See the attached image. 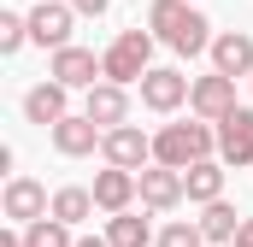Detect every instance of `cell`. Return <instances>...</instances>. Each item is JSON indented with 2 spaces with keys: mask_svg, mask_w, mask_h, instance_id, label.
I'll return each mask as SVG.
<instances>
[{
  "mask_svg": "<svg viewBox=\"0 0 253 247\" xmlns=\"http://www.w3.org/2000/svg\"><path fill=\"white\" fill-rule=\"evenodd\" d=\"M218 147V135L206 129V124H165L159 135H153V159L159 165H177V171H189L194 159H206Z\"/></svg>",
  "mask_w": 253,
  "mask_h": 247,
  "instance_id": "cell-2",
  "label": "cell"
},
{
  "mask_svg": "<svg viewBox=\"0 0 253 247\" xmlns=\"http://www.w3.org/2000/svg\"><path fill=\"white\" fill-rule=\"evenodd\" d=\"M47 77H59L65 88H94V77H106V59H94L88 47H53V71Z\"/></svg>",
  "mask_w": 253,
  "mask_h": 247,
  "instance_id": "cell-7",
  "label": "cell"
},
{
  "mask_svg": "<svg viewBox=\"0 0 253 247\" xmlns=\"http://www.w3.org/2000/svg\"><path fill=\"white\" fill-rule=\"evenodd\" d=\"M0 247H30V242H24V236H0Z\"/></svg>",
  "mask_w": 253,
  "mask_h": 247,
  "instance_id": "cell-27",
  "label": "cell"
},
{
  "mask_svg": "<svg viewBox=\"0 0 253 247\" xmlns=\"http://www.w3.org/2000/svg\"><path fill=\"white\" fill-rule=\"evenodd\" d=\"M24 242H30V247H77L65 218H36V224L24 230Z\"/></svg>",
  "mask_w": 253,
  "mask_h": 247,
  "instance_id": "cell-21",
  "label": "cell"
},
{
  "mask_svg": "<svg viewBox=\"0 0 253 247\" xmlns=\"http://www.w3.org/2000/svg\"><path fill=\"white\" fill-rule=\"evenodd\" d=\"M71 6H77V12H83V18H100V12H106V6H112V0H71Z\"/></svg>",
  "mask_w": 253,
  "mask_h": 247,
  "instance_id": "cell-24",
  "label": "cell"
},
{
  "mask_svg": "<svg viewBox=\"0 0 253 247\" xmlns=\"http://www.w3.org/2000/svg\"><path fill=\"white\" fill-rule=\"evenodd\" d=\"M106 141V129L88 118V112H65L59 124H53V147H59L65 159H83V153H94Z\"/></svg>",
  "mask_w": 253,
  "mask_h": 247,
  "instance_id": "cell-6",
  "label": "cell"
},
{
  "mask_svg": "<svg viewBox=\"0 0 253 247\" xmlns=\"http://www.w3.org/2000/svg\"><path fill=\"white\" fill-rule=\"evenodd\" d=\"M212 71H224V77H253V36H242V30L212 36Z\"/></svg>",
  "mask_w": 253,
  "mask_h": 247,
  "instance_id": "cell-14",
  "label": "cell"
},
{
  "mask_svg": "<svg viewBox=\"0 0 253 247\" xmlns=\"http://www.w3.org/2000/svg\"><path fill=\"white\" fill-rule=\"evenodd\" d=\"M218 153L224 165H253V106H230L218 118Z\"/></svg>",
  "mask_w": 253,
  "mask_h": 247,
  "instance_id": "cell-4",
  "label": "cell"
},
{
  "mask_svg": "<svg viewBox=\"0 0 253 247\" xmlns=\"http://www.w3.org/2000/svg\"><path fill=\"white\" fill-rule=\"evenodd\" d=\"M183 188H189V200H218L224 194V165H212V159H194L189 171H183Z\"/></svg>",
  "mask_w": 253,
  "mask_h": 247,
  "instance_id": "cell-17",
  "label": "cell"
},
{
  "mask_svg": "<svg viewBox=\"0 0 253 247\" xmlns=\"http://www.w3.org/2000/svg\"><path fill=\"white\" fill-rule=\"evenodd\" d=\"M71 12H77V6L42 0V6L30 12V41H42V47H65V41H71Z\"/></svg>",
  "mask_w": 253,
  "mask_h": 247,
  "instance_id": "cell-12",
  "label": "cell"
},
{
  "mask_svg": "<svg viewBox=\"0 0 253 247\" xmlns=\"http://www.w3.org/2000/svg\"><path fill=\"white\" fill-rule=\"evenodd\" d=\"M200 230H206V242H236L242 218H236V206H230V200H206V218H200Z\"/></svg>",
  "mask_w": 253,
  "mask_h": 247,
  "instance_id": "cell-19",
  "label": "cell"
},
{
  "mask_svg": "<svg viewBox=\"0 0 253 247\" xmlns=\"http://www.w3.org/2000/svg\"><path fill=\"white\" fill-rule=\"evenodd\" d=\"M65 94H71V88H65L59 77H53V82H36V88L24 94V118H30V124H47V129H53V124L65 118Z\"/></svg>",
  "mask_w": 253,
  "mask_h": 247,
  "instance_id": "cell-16",
  "label": "cell"
},
{
  "mask_svg": "<svg viewBox=\"0 0 253 247\" xmlns=\"http://www.w3.org/2000/svg\"><path fill=\"white\" fill-rule=\"evenodd\" d=\"M135 177H141V200H147L153 212H171V206L189 200V188H183V171H177V165H153V171H135Z\"/></svg>",
  "mask_w": 253,
  "mask_h": 247,
  "instance_id": "cell-9",
  "label": "cell"
},
{
  "mask_svg": "<svg viewBox=\"0 0 253 247\" xmlns=\"http://www.w3.org/2000/svg\"><path fill=\"white\" fill-rule=\"evenodd\" d=\"M236 247H253V218H242V230H236Z\"/></svg>",
  "mask_w": 253,
  "mask_h": 247,
  "instance_id": "cell-25",
  "label": "cell"
},
{
  "mask_svg": "<svg viewBox=\"0 0 253 247\" xmlns=\"http://www.w3.org/2000/svg\"><path fill=\"white\" fill-rule=\"evenodd\" d=\"M30 41V18H18V12H0V53H18Z\"/></svg>",
  "mask_w": 253,
  "mask_h": 247,
  "instance_id": "cell-22",
  "label": "cell"
},
{
  "mask_svg": "<svg viewBox=\"0 0 253 247\" xmlns=\"http://www.w3.org/2000/svg\"><path fill=\"white\" fill-rule=\"evenodd\" d=\"M106 242H112V247H147V242H153V230H147V218H135V212H112Z\"/></svg>",
  "mask_w": 253,
  "mask_h": 247,
  "instance_id": "cell-18",
  "label": "cell"
},
{
  "mask_svg": "<svg viewBox=\"0 0 253 247\" xmlns=\"http://www.w3.org/2000/svg\"><path fill=\"white\" fill-rule=\"evenodd\" d=\"M159 247H206V230L200 224H165L159 230Z\"/></svg>",
  "mask_w": 253,
  "mask_h": 247,
  "instance_id": "cell-23",
  "label": "cell"
},
{
  "mask_svg": "<svg viewBox=\"0 0 253 247\" xmlns=\"http://www.w3.org/2000/svg\"><path fill=\"white\" fill-rule=\"evenodd\" d=\"M77 247H112V242H106V236H83Z\"/></svg>",
  "mask_w": 253,
  "mask_h": 247,
  "instance_id": "cell-26",
  "label": "cell"
},
{
  "mask_svg": "<svg viewBox=\"0 0 253 247\" xmlns=\"http://www.w3.org/2000/svg\"><path fill=\"white\" fill-rule=\"evenodd\" d=\"M147 30L165 41V47H177V53H200V47H212V24L194 12L189 0H153L147 6Z\"/></svg>",
  "mask_w": 253,
  "mask_h": 247,
  "instance_id": "cell-1",
  "label": "cell"
},
{
  "mask_svg": "<svg viewBox=\"0 0 253 247\" xmlns=\"http://www.w3.org/2000/svg\"><path fill=\"white\" fill-rule=\"evenodd\" d=\"M94 206H100L94 188H59V194H53V218H65V224H83Z\"/></svg>",
  "mask_w": 253,
  "mask_h": 247,
  "instance_id": "cell-20",
  "label": "cell"
},
{
  "mask_svg": "<svg viewBox=\"0 0 253 247\" xmlns=\"http://www.w3.org/2000/svg\"><path fill=\"white\" fill-rule=\"evenodd\" d=\"M100 59H106V77H112V82H141V77H147V59H153V30H141V24L124 30Z\"/></svg>",
  "mask_w": 253,
  "mask_h": 247,
  "instance_id": "cell-3",
  "label": "cell"
},
{
  "mask_svg": "<svg viewBox=\"0 0 253 247\" xmlns=\"http://www.w3.org/2000/svg\"><path fill=\"white\" fill-rule=\"evenodd\" d=\"M100 153H106V165H124V171H141L147 159H153V141L135 129V124H112L106 129V141H100Z\"/></svg>",
  "mask_w": 253,
  "mask_h": 247,
  "instance_id": "cell-5",
  "label": "cell"
},
{
  "mask_svg": "<svg viewBox=\"0 0 253 247\" xmlns=\"http://www.w3.org/2000/svg\"><path fill=\"white\" fill-rule=\"evenodd\" d=\"M189 106H194V112H200L206 124H218L224 112H230V106H236V77H224V71L200 77V82L189 88Z\"/></svg>",
  "mask_w": 253,
  "mask_h": 247,
  "instance_id": "cell-8",
  "label": "cell"
},
{
  "mask_svg": "<svg viewBox=\"0 0 253 247\" xmlns=\"http://www.w3.org/2000/svg\"><path fill=\"white\" fill-rule=\"evenodd\" d=\"M189 88L194 82L183 71H147V77H141V100H147L153 112H177V106L189 100Z\"/></svg>",
  "mask_w": 253,
  "mask_h": 247,
  "instance_id": "cell-10",
  "label": "cell"
},
{
  "mask_svg": "<svg viewBox=\"0 0 253 247\" xmlns=\"http://www.w3.org/2000/svg\"><path fill=\"white\" fill-rule=\"evenodd\" d=\"M83 112L100 124V129L124 124V118H129V94H124V82H112V77H106V82H94V88H88V100H83Z\"/></svg>",
  "mask_w": 253,
  "mask_h": 247,
  "instance_id": "cell-13",
  "label": "cell"
},
{
  "mask_svg": "<svg viewBox=\"0 0 253 247\" xmlns=\"http://www.w3.org/2000/svg\"><path fill=\"white\" fill-rule=\"evenodd\" d=\"M6 218H18V224L47 218V188L36 183V177H12L6 183Z\"/></svg>",
  "mask_w": 253,
  "mask_h": 247,
  "instance_id": "cell-15",
  "label": "cell"
},
{
  "mask_svg": "<svg viewBox=\"0 0 253 247\" xmlns=\"http://www.w3.org/2000/svg\"><path fill=\"white\" fill-rule=\"evenodd\" d=\"M212 247H236V242H212Z\"/></svg>",
  "mask_w": 253,
  "mask_h": 247,
  "instance_id": "cell-28",
  "label": "cell"
},
{
  "mask_svg": "<svg viewBox=\"0 0 253 247\" xmlns=\"http://www.w3.org/2000/svg\"><path fill=\"white\" fill-rule=\"evenodd\" d=\"M135 194H141V177L124 171V165H106V171L94 177V200H100V212H129Z\"/></svg>",
  "mask_w": 253,
  "mask_h": 247,
  "instance_id": "cell-11",
  "label": "cell"
}]
</instances>
